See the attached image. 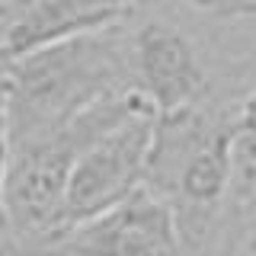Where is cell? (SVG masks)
Masks as SVG:
<instances>
[{"label":"cell","instance_id":"1","mask_svg":"<svg viewBox=\"0 0 256 256\" xmlns=\"http://www.w3.org/2000/svg\"><path fill=\"white\" fill-rule=\"evenodd\" d=\"M4 80L13 148L54 134L96 102L134 90L128 32L116 26L36 48L6 64Z\"/></svg>","mask_w":256,"mask_h":256},{"label":"cell","instance_id":"2","mask_svg":"<svg viewBox=\"0 0 256 256\" xmlns=\"http://www.w3.org/2000/svg\"><path fill=\"white\" fill-rule=\"evenodd\" d=\"M234 176V109L198 102L154 118L144 189L173 208L189 250L205 256Z\"/></svg>","mask_w":256,"mask_h":256},{"label":"cell","instance_id":"3","mask_svg":"<svg viewBox=\"0 0 256 256\" xmlns=\"http://www.w3.org/2000/svg\"><path fill=\"white\" fill-rule=\"evenodd\" d=\"M154 118V109H144L80 150L64 196V234L144 189Z\"/></svg>","mask_w":256,"mask_h":256},{"label":"cell","instance_id":"4","mask_svg":"<svg viewBox=\"0 0 256 256\" xmlns=\"http://www.w3.org/2000/svg\"><path fill=\"white\" fill-rule=\"evenodd\" d=\"M52 256H196L173 208L150 189H138L116 208L77 224Z\"/></svg>","mask_w":256,"mask_h":256},{"label":"cell","instance_id":"5","mask_svg":"<svg viewBox=\"0 0 256 256\" xmlns=\"http://www.w3.org/2000/svg\"><path fill=\"white\" fill-rule=\"evenodd\" d=\"M128 52L134 90L157 116L208 100V68L202 52L180 26L166 20H144L128 32Z\"/></svg>","mask_w":256,"mask_h":256},{"label":"cell","instance_id":"6","mask_svg":"<svg viewBox=\"0 0 256 256\" xmlns=\"http://www.w3.org/2000/svg\"><path fill=\"white\" fill-rule=\"evenodd\" d=\"M230 205L244 214H256V84L234 106V176Z\"/></svg>","mask_w":256,"mask_h":256},{"label":"cell","instance_id":"7","mask_svg":"<svg viewBox=\"0 0 256 256\" xmlns=\"http://www.w3.org/2000/svg\"><path fill=\"white\" fill-rule=\"evenodd\" d=\"M214 20H256V0H176Z\"/></svg>","mask_w":256,"mask_h":256},{"label":"cell","instance_id":"8","mask_svg":"<svg viewBox=\"0 0 256 256\" xmlns=\"http://www.w3.org/2000/svg\"><path fill=\"white\" fill-rule=\"evenodd\" d=\"M10 150H13V141H10V112H6V80H4V68H0V202H4V180H6V166H10Z\"/></svg>","mask_w":256,"mask_h":256},{"label":"cell","instance_id":"9","mask_svg":"<svg viewBox=\"0 0 256 256\" xmlns=\"http://www.w3.org/2000/svg\"><path fill=\"white\" fill-rule=\"evenodd\" d=\"M0 256H6V240H4V221H0Z\"/></svg>","mask_w":256,"mask_h":256}]
</instances>
